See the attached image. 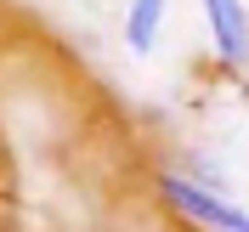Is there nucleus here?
I'll use <instances>...</instances> for the list:
<instances>
[{"mask_svg": "<svg viewBox=\"0 0 249 232\" xmlns=\"http://www.w3.org/2000/svg\"><path fill=\"white\" fill-rule=\"evenodd\" d=\"M159 198L170 204L181 221H193L198 232H249V210H244V204H232L227 193H215V187L187 181L181 170L159 176Z\"/></svg>", "mask_w": 249, "mask_h": 232, "instance_id": "1", "label": "nucleus"}, {"mask_svg": "<svg viewBox=\"0 0 249 232\" xmlns=\"http://www.w3.org/2000/svg\"><path fill=\"white\" fill-rule=\"evenodd\" d=\"M159 29H164V0H130L124 6V46H130V57H147L159 46Z\"/></svg>", "mask_w": 249, "mask_h": 232, "instance_id": "3", "label": "nucleus"}, {"mask_svg": "<svg viewBox=\"0 0 249 232\" xmlns=\"http://www.w3.org/2000/svg\"><path fill=\"white\" fill-rule=\"evenodd\" d=\"M198 6L215 40V57L227 68H249V6L244 0H198Z\"/></svg>", "mask_w": 249, "mask_h": 232, "instance_id": "2", "label": "nucleus"}]
</instances>
